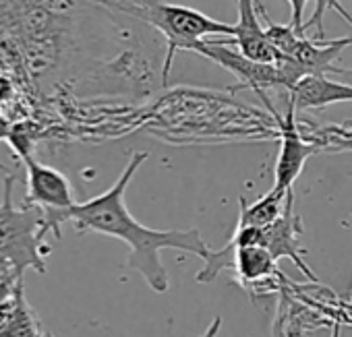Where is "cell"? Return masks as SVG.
I'll list each match as a JSON object with an SVG mask.
<instances>
[{"instance_id": "16", "label": "cell", "mask_w": 352, "mask_h": 337, "mask_svg": "<svg viewBox=\"0 0 352 337\" xmlns=\"http://www.w3.org/2000/svg\"><path fill=\"white\" fill-rule=\"evenodd\" d=\"M311 3V0H288V5H290V11H292V27L298 32V34H307L305 32V21H302V17H305V9H307V5Z\"/></svg>"}, {"instance_id": "1", "label": "cell", "mask_w": 352, "mask_h": 337, "mask_svg": "<svg viewBox=\"0 0 352 337\" xmlns=\"http://www.w3.org/2000/svg\"><path fill=\"white\" fill-rule=\"evenodd\" d=\"M147 151H135L131 153L124 170L116 178V183L104 191L102 195L77 203L69 211V222H73L77 232H96L104 236H112L122 240L131 253L126 259V267L135 269L145 283L157 292L164 294L170 288V277L168 271L160 259L162 248H174L183 251L199 257L206 261L212 253L208 242L201 238L197 228L191 230H153L143 224H139L133 213L129 211L124 203V193L141 167L147 159Z\"/></svg>"}, {"instance_id": "7", "label": "cell", "mask_w": 352, "mask_h": 337, "mask_svg": "<svg viewBox=\"0 0 352 337\" xmlns=\"http://www.w3.org/2000/svg\"><path fill=\"white\" fill-rule=\"evenodd\" d=\"M302 232H305L302 220H300V216H298L296 209H294V191L290 189L288 195H286V201H284V211H282V216H280L274 224L261 228V246H265V248L274 255L276 261H280V259H290V261L300 269V273H302L307 279L319 283V279H317V275L313 273V269L305 263L307 251L300 246V236H302Z\"/></svg>"}, {"instance_id": "9", "label": "cell", "mask_w": 352, "mask_h": 337, "mask_svg": "<svg viewBox=\"0 0 352 337\" xmlns=\"http://www.w3.org/2000/svg\"><path fill=\"white\" fill-rule=\"evenodd\" d=\"M350 46H352V36L336 38V40L300 36L292 52L284 58L292 60L305 75H333L336 69L333 62Z\"/></svg>"}, {"instance_id": "12", "label": "cell", "mask_w": 352, "mask_h": 337, "mask_svg": "<svg viewBox=\"0 0 352 337\" xmlns=\"http://www.w3.org/2000/svg\"><path fill=\"white\" fill-rule=\"evenodd\" d=\"M284 191H276L272 189L267 195L259 197L257 201L249 203L245 197L239 199V226H255V228H265L270 224H274L282 211H284V201H286Z\"/></svg>"}, {"instance_id": "13", "label": "cell", "mask_w": 352, "mask_h": 337, "mask_svg": "<svg viewBox=\"0 0 352 337\" xmlns=\"http://www.w3.org/2000/svg\"><path fill=\"white\" fill-rule=\"evenodd\" d=\"M263 21H265V34H267L270 42L276 46V50H278L282 56H288V54L292 52V48L296 46L298 38L305 36V34H298V32L292 27V23L280 25V23H274L270 17L263 19Z\"/></svg>"}, {"instance_id": "4", "label": "cell", "mask_w": 352, "mask_h": 337, "mask_svg": "<svg viewBox=\"0 0 352 337\" xmlns=\"http://www.w3.org/2000/svg\"><path fill=\"white\" fill-rule=\"evenodd\" d=\"M28 170L25 203L40 207L46 213L50 232L60 238V226L69 222V211L77 205L71 181L56 167L38 161L34 155L21 159Z\"/></svg>"}, {"instance_id": "18", "label": "cell", "mask_w": 352, "mask_h": 337, "mask_svg": "<svg viewBox=\"0 0 352 337\" xmlns=\"http://www.w3.org/2000/svg\"><path fill=\"white\" fill-rule=\"evenodd\" d=\"M220 329H222V316H216V318L210 323V327H208L199 337H218Z\"/></svg>"}, {"instance_id": "5", "label": "cell", "mask_w": 352, "mask_h": 337, "mask_svg": "<svg viewBox=\"0 0 352 337\" xmlns=\"http://www.w3.org/2000/svg\"><path fill=\"white\" fill-rule=\"evenodd\" d=\"M193 52L201 54L204 58L214 60L216 65L232 73L241 81V87L253 89L257 95L265 93V89H272V87L286 89V79L278 65H263V62H255L243 56L239 50H232V46L228 44V38H208L201 44H197Z\"/></svg>"}, {"instance_id": "14", "label": "cell", "mask_w": 352, "mask_h": 337, "mask_svg": "<svg viewBox=\"0 0 352 337\" xmlns=\"http://www.w3.org/2000/svg\"><path fill=\"white\" fill-rule=\"evenodd\" d=\"M317 3V7H315V13H313V17L309 19V21H305V32L307 30H311V27H317V36L315 38H325V25H323V19H325V13L327 11H336L346 23H350V27H352V17L348 15V11L338 3V0H315Z\"/></svg>"}, {"instance_id": "6", "label": "cell", "mask_w": 352, "mask_h": 337, "mask_svg": "<svg viewBox=\"0 0 352 337\" xmlns=\"http://www.w3.org/2000/svg\"><path fill=\"white\" fill-rule=\"evenodd\" d=\"M267 108L272 110V114L276 116L278 126H280V153H278V159H276L274 189L288 193L292 189L294 181L298 178V174L302 172L307 159L317 151V147L307 143L300 137V130H298V124H296V108H294V104L290 100H288V108H286L284 116H280L274 110L272 104H267Z\"/></svg>"}, {"instance_id": "17", "label": "cell", "mask_w": 352, "mask_h": 337, "mask_svg": "<svg viewBox=\"0 0 352 337\" xmlns=\"http://www.w3.org/2000/svg\"><path fill=\"white\" fill-rule=\"evenodd\" d=\"M11 128H13V122H11L3 112H0V141H7V139H9ZM0 170H3V172H9L5 163H0Z\"/></svg>"}, {"instance_id": "20", "label": "cell", "mask_w": 352, "mask_h": 337, "mask_svg": "<svg viewBox=\"0 0 352 337\" xmlns=\"http://www.w3.org/2000/svg\"><path fill=\"white\" fill-rule=\"evenodd\" d=\"M17 281H19V279H9V281H5V283H0V302H3V300L7 298V294L15 288Z\"/></svg>"}, {"instance_id": "2", "label": "cell", "mask_w": 352, "mask_h": 337, "mask_svg": "<svg viewBox=\"0 0 352 337\" xmlns=\"http://www.w3.org/2000/svg\"><path fill=\"white\" fill-rule=\"evenodd\" d=\"M17 174L7 172L3 201H0V261H5L13 273L23 279L28 269L46 273V257L52 248L46 244V234L50 232L46 213L23 201V205L13 203V187Z\"/></svg>"}, {"instance_id": "15", "label": "cell", "mask_w": 352, "mask_h": 337, "mask_svg": "<svg viewBox=\"0 0 352 337\" xmlns=\"http://www.w3.org/2000/svg\"><path fill=\"white\" fill-rule=\"evenodd\" d=\"M15 91H17V85L13 77L7 75L5 71H0V110L11 106V102L15 100Z\"/></svg>"}, {"instance_id": "23", "label": "cell", "mask_w": 352, "mask_h": 337, "mask_svg": "<svg viewBox=\"0 0 352 337\" xmlns=\"http://www.w3.org/2000/svg\"><path fill=\"white\" fill-rule=\"evenodd\" d=\"M350 220H352V218H350Z\"/></svg>"}, {"instance_id": "22", "label": "cell", "mask_w": 352, "mask_h": 337, "mask_svg": "<svg viewBox=\"0 0 352 337\" xmlns=\"http://www.w3.org/2000/svg\"><path fill=\"white\" fill-rule=\"evenodd\" d=\"M46 337H54V335L52 333H46Z\"/></svg>"}, {"instance_id": "11", "label": "cell", "mask_w": 352, "mask_h": 337, "mask_svg": "<svg viewBox=\"0 0 352 337\" xmlns=\"http://www.w3.org/2000/svg\"><path fill=\"white\" fill-rule=\"evenodd\" d=\"M38 314L25 296L23 279L0 302V337H46Z\"/></svg>"}, {"instance_id": "10", "label": "cell", "mask_w": 352, "mask_h": 337, "mask_svg": "<svg viewBox=\"0 0 352 337\" xmlns=\"http://www.w3.org/2000/svg\"><path fill=\"white\" fill-rule=\"evenodd\" d=\"M288 100L296 110H315L352 102V83L333 81L327 75H307L288 91Z\"/></svg>"}, {"instance_id": "8", "label": "cell", "mask_w": 352, "mask_h": 337, "mask_svg": "<svg viewBox=\"0 0 352 337\" xmlns=\"http://www.w3.org/2000/svg\"><path fill=\"white\" fill-rule=\"evenodd\" d=\"M239 21L234 25V36L230 38V46H234L243 56L263 62V65H278L282 54L270 42L261 19H267L270 13L263 5V0H234Z\"/></svg>"}, {"instance_id": "19", "label": "cell", "mask_w": 352, "mask_h": 337, "mask_svg": "<svg viewBox=\"0 0 352 337\" xmlns=\"http://www.w3.org/2000/svg\"><path fill=\"white\" fill-rule=\"evenodd\" d=\"M9 279H19V277L13 273V269H11L5 261H0V283H5V281H9Z\"/></svg>"}, {"instance_id": "21", "label": "cell", "mask_w": 352, "mask_h": 337, "mask_svg": "<svg viewBox=\"0 0 352 337\" xmlns=\"http://www.w3.org/2000/svg\"><path fill=\"white\" fill-rule=\"evenodd\" d=\"M333 75H342V77L348 79L346 83H352V69H340V67H336L333 69Z\"/></svg>"}, {"instance_id": "3", "label": "cell", "mask_w": 352, "mask_h": 337, "mask_svg": "<svg viewBox=\"0 0 352 337\" xmlns=\"http://www.w3.org/2000/svg\"><path fill=\"white\" fill-rule=\"evenodd\" d=\"M118 11L141 19L143 23L157 30L168 44V54L164 60L162 79H168L172 58L179 50L193 52L197 44H201L208 38H232L234 25L212 19L210 15H204L201 11H195L191 7L183 5H166L160 0H149L143 5H124Z\"/></svg>"}]
</instances>
